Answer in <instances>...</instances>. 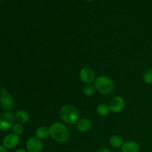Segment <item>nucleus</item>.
Returning <instances> with one entry per match:
<instances>
[{"label": "nucleus", "mask_w": 152, "mask_h": 152, "mask_svg": "<svg viewBox=\"0 0 152 152\" xmlns=\"http://www.w3.org/2000/svg\"><path fill=\"white\" fill-rule=\"evenodd\" d=\"M50 137L58 142H65L69 140L70 132L67 126L60 122H55L49 127Z\"/></svg>", "instance_id": "1"}, {"label": "nucleus", "mask_w": 152, "mask_h": 152, "mask_svg": "<svg viewBox=\"0 0 152 152\" xmlns=\"http://www.w3.org/2000/svg\"><path fill=\"white\" fill-rule=\"evenodd\" d=\"M96 90L102 95H108L114 90V83L110 77L101 75L96 77L94 82Z\"/></svg>", "instance_id": "2"}, {"label": "nucleus", "mask_w": 152, "mask_h": 152, "mask_svg": "<svg viewBox=\"0 0 152 152\" xmlns=\"http://www.w3.org/2000/svg\"><path fill=\"white\" fill-rule=\"evenodd\" d=\"M59 117L65 123L68 125H74L77 123L80 119V114L77 108L72 105H63L59 110Z\"/></svg>", "instance_id": "3"}, {"label": "nucleus", "mask_w": 152, "mask_h": 152, "mask_svg": "<svg viewBox=\"0 0 152 152\" xmlns=\"http://www.w3.org/2000/svg\"><path fill=\"white\" fill-rule=\"evenodd\" d=\"M15 117L10 112H4L0 115V130L7 132L12 129L15 123Z\"/></svg>", "instance_id": "4"}, {"label": "nucleus", "mask_w": 152, "mask_h": 152, "mask_svg": "<svg viewBox=\"0 0 152 152\" xmlns=\"http://www.w3.org/2000/svg\"><path fill=\"white\" fill-rule=\"evenodd\" d=\"M80 80L85 84H91L96 79L95 72L92 68L89 67H84L82 68L79 73Z\"/></svg>", "instance_id": "5"}, {"label": "nucleus", "mask_w": 152, "mask_h": 152, "mask_svg": "<svg viewBox=\"0 0 152 152\" xmlns=\"http://www.w3.org/2000/svg\"><path fill=\"white\" fill-rule=\"evenodd\" d=\"M125 105V99L122 96H116L111 99L108 105L111 112L114 114H119L124 109Z\"/></svg>", "instance_id": "6"}, {"label": "nucleus", "mask_w": 152, "mask_h": 152, "mask_svg": "<svg viewBox=\"0 0 152 152\" xmlns=\"http://www.w3.org/2000/svg\"><path fill=\"white\" fill-rule=\"evenodd\" d=\"M26 149L28 152H42L43 149L42 140L37 137H31L26 142Z\"/></svg>", "instance_id": "7"}, {"label": "nucleus", "mask_w": 152, "mask_h": 152, "mask_svg": "<svg viewBox=\"0 0 152 152\" xmlns=\"http://www.w3.org/2000/svg\"><path fill=\"white\" fill-rule=\"evenodd\" d=\"M20 138L19 135L11 133L5 136L3 139V146L7 149H13L19 145Z\"/></svg>", "instance_id": "8"}, {"label": "nucleus", "mask_w": 152, "mask_h": 152, "mask_svg": "<svg viewBox=\"0 0 152 152\" xmlns=\"http://www.w3.org/2000/svg\"><path fill=\"white\" fill-rule=\"evenodd\" d=\"M0 105L5 111H10L14 106V99L8 93L2 94L0 98Z\"/></svg>", "instance_id": "9"}, {"label": "nucleus", "mask_w": 152, "mask_h": 152, "mask_svg": "<svg viewBox=\"0 0 152 152\" xmlns=\"http://www.w3.org/2000/svg\"><path fill=\"white\" fill-rule=\"evenodd\" d=\"M77 129L80 132L85 133L91 130L92 127V123L90 120L87 118H82L77 121L76 123Z\"/></svg>", "instance_id": "10"}, {"label": "nucleus", "mask_w": 152, "mask_h": 152, "mask_svg": "<svg viewBox=\"0 0 152 152\" xmlns=\"http://www.w3.org/2000/svg\"><path fill=\"white\" fill-rule=\"evenodd\" d=\"M140 147L137 142L133 140L126 141L121 147V152H139Z\"/></svg>", "instance_id": "11"}, {"label": "nucleus", "mask_w": 152, "mask_h": 152, "mask_svg": "<svg viewBox=\"0 0 152 152\" xmlns=\"http://www.w3.org/2000/svg\"><path fill=\"white\" fill-rule=\"evenodd\" d=\"M14 117L15 120H16V122H17V123L25 124L29 120L30 116L26 111L19 110V111H16V114H14Z\"/></svg>", "instance_id": "12"}, {"label": "nucleus", "mask_w": 152, "mask_h": 152, "mask_svg": "<svg viewBox=\"0 0 152 152\" xmlns=\"http://www.w3.org/2000/svg\"><path fill=\"white\" fill-rule=\"evenodd\" d=\"M35 137H37L38 139L45 140L48 137H50V133H49V128L45 127V126H40L37 128V129L35 132Z\"/></svg>", "instance_id": "13"}, {"label": "nucleus", "mask_w": 152, "mask_h": 152, "mask_svg": "<svg viewBox=\"0 0 152 152\" xmlns=\"http://www.w3.org/2000/svg\"><path fill=\"white\" fill-rule=\"evenodd\" d=\"M109 143L113 148H121L122 145L124 143V141H123V137H120V135H114L110 138Z\"/></svg>", "instance_id": "14"}, {"label": "nucleus", "mask_w": 152, "mask_h": 152, "mask_svg": "<svg viewBox=\"0 0 152 152\" xmlns=\"http://www.w3.org/2000/svg\"><path fill=\"white\" fill-rule=\"evenodd\" d=\"M96 114H98L100 117H106L109 114V113L111 112V110H110L109 105H107L105 103H102L99 104L97 107H96Z\"/></svg>", "instance_id": "15"}, {"label": "nucleus", "mask_w": 152, "mask_h": 152, "mask_svg": "<svg viewBox=\"0 0 152 152\" xmlns=\"http://www.w3.org/2000/svg\"><path fill=\"white\" fill-rule=\"evenodd\" d=\"M96 88L94 84H86V86L83 87V94L86 96H92L96 92Z\"/></svg>", "instance_id": "16"}, {"label": "nucleus", "mask_w": 152, "mask_h": 152, "mask_svg": "<svg viewBox=\"0 0 152 152\" xmlns=\"http://www.w3.org/2000/svg\"><path fill=\"white\" fill-rule=\"evenodd\" d=\"M142 80L144 81V83H146V84L152 86V69H147L146 71H145L142 74Z\"/></svg>", "instance_id": "17"}, {"label": "nucleus", "mask_w": 152, "mask_h": 152, "mask_svg": "<svg viewBox=\"0 0 152 152\" xmlns=\"http://www.w3.org/2000/svg\"><path fill=\"white\" fill-rule=\"evenodd\" d=\"M12 131L13 133L16 135H21L24 132V126L22 124L20 123H16L13 125V128H12Z\"/></svg>", "instance_id": "18"}, {"label": "nucleus", "mask_w": 152, "mask_h": 152, "mask_svg": "<svg viewBox=\"0 0 152 152\" xmlns=\"http://www.w3.org/2000/svg\"><path fill=\"white\" fill-rule=\"evenodd\" d=\"M96 152H111V151L107 148H99V149H98Z\"/></svg>", "instance_id": "19"}, {"label": "nucleus", "mask_w": 152, "mask_h": 152, "mask_svg": "<svg viewBox=\"0 0 152 152\" xmlns=\"http://www.w3.org/2000/svg\"><path fill=\"white\" fill-rule=\"evenodd\" d=\"M0 152H7V148H5L2 145H0Z\"/></svg>", "instance_id": "20"}, {"label": "nucleus", "mask_w": 152, "mask_h": 152, "mask_svg": "<svg viewBox=\"0 0 152 152\" xmlns=\"http://www.w3.org/2000/svg\"><path fill=\"white\" fill-rule=\"evenodd\" d=\"M15 152H28V151H27V150L23 149V148H19V149L16 150V151Z\"/></svg>", "instance_id": "21"}, {"label": "nucleus", "mask_w": 152, "mask_h": 152, "mask_svg": "<svg viewBox=\"0 0 152 152\" xmlns=\"http://www.w3.org/2000/svg\"><path fill=\"white\" fill-rule=\"evenodd\" d=\"M85 1H94V0H85Z\"/></svg>", "instance_id": "22"}, {"label": "nucleus", "mask_w": 152, "mask_h": 152, "mask_svg": "<svg viewBox=\"0 0 152 152\" xmlns=\"http://www.w3.org/2000/svg\"><path fill=\"white\" fill-rule=\"evenodd\" d=\"M0 98H1V92H0Z\"/></svg>", "instance_id": "23"}, {"label": "nucleus", "mask_w": 152, "mask_h": 152, "mask_svg": "<svg viewBox=\"0 0 152 152\" xmlns=\"http://www.w3.org/2000/svg\"><path fill=\"white\" fill-rule=\"evenodd\" d=\"M0 1H1V0H0Z\"/></svg>", "instance_id": "24"}]
</instances>
